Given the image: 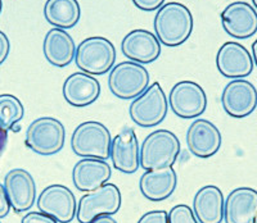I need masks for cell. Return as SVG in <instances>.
<instances>
[{"instance_id": "cell-30", "label": "cell", "mask_w": 257, "mask_h": 223, "mask_svg": "<svg viewBox=\"0 0 257 223\" xmlns=\"http://www.w3.org/2000/svg\"><path fill=\"white\" fill-rule=\"evenodd\" d=\"M11 52V43L8 36L3 31H0V66L7 61Z\"/></svg>"}, {"instance_id": "cell-13", "label": "cell", "mask_w": 257, "mask_h": 223, "mask_svg": "<svg viewBox=\"0 0 257 223\" xmlns=\"http://www.w3.org/2000/svg\"><path fill=\"white\" fill-rule=\"evenodd\" d=\"M4 188L11 208L16 213H24L36 201V183L32 174L24 168L9 171L4 178Z\"/></svg>"}, {"instance_id": "cell-25", "label": "cell", "mask_w": 257, "mask_h": 223, "mask_svg": "<svg viewBox=\"0 0 257 223\" xmlns=\"http://www.w3.org/2000/svg\"><path fill=\"white\" fill-rule=\"evenodd\" d=\"M25 116V107L20 99L11 94L0 95V127L13 130Z\"/></svg>"}, {"instance_id": "cell-3", "label": "cell", "mask_w": 257, "mask_h": 223, "mask_svg": "<svg viewBox=\"0 0 257 223\" xmlns=\"http://www.w3.org/2000/svg\"><path fill=\"white\" fill-rule=\"evenodd\" d=\"M116 55V48L108 39L91 36L79 44L75 53V62L81 72L99 76L112 70Z\"/></svg>"}, {"instance_id": "cell-2", "label": "cell", "mask_w": 257, "mask_h": 223, "mask_svg": "<svg viewBox=\"0 0 257 223\" xmlns=\"http://www.w3.org/2000/svg\"><path fill=\"white\" fill-rule=\"evenodd\" d=\"M180 154V141L169 130H156L141 146V167L146 171L173 167Z\"/></svg>"}, {"instance_id": "cell-15", "label": "cell", "mask_w": 257, "mask_h": 223, "mask_svg": "<svg viewBox=\"0 0 257 223\" xmlns=\"http://www.w3.org/2000/svg\"><path fill=\"white\" fill-rule=\"evenodd\" d=\"M112 164L117 171L133 174L141 167V146L133 128L125 127L114 136L109 151Z\"/></svg>"}, {"instance_id": "cell-29", "label": "cell", "mask_w": 257, "mask_h": 223, "mask_svg": "<svg viewBox=\"0 0 257 223\" xmlns=\"http://www.w3.org/2000/svg\"><path fill=\"white\" fill-rule=\"evenodd\" d=\"M134 6L144 12L157 11L165 4V0H132Z\"/></svg>"}, {"instance_id": "cell-37", "label": "cell", "mask_w": 257, "mask_h": 223, "mask_svg": "<svg viewBox=\"0 0 257 223\" xmlns=\"http://www.w3.org/2000/svg\"><path fill=\"white\" fill-rule=\"evenodd\" d=\"M0 223H2V222H0Z\"/></svg>"}, {"instance_id": "cell-18", "label": "cell", "mask_w": 257, "mask_h": 223, "mask_svg": "<svg viewBox=\"0 0 257 223\" xmlns=\"http://www.w3.org/2000/svg\"><path fill=\"white\" fill-rule=\"evenodd\" d=\"M225 223H256L257 191L251 187H238L230 192L224 204Z\"/></svg>"}, {"instance_id": "cell-19", "label": "cell", "mask_w": 257, "mask_h": 223, "mask_svg": "<svg viewBox=\"0 0 257 223\" xmlns=\"http://www.w3.org/2000/svg\"><path fill=\"white\" fill-rule=\"evenodd\" d=\"M62 93L68 104L76 108H84L98 100L100 95V84L91 75L75 72L66 79Z\"/></svg>"}, {"instance_id": "cell-8", "label": "cell", "mask_w": 257, "mask_h": 223, "mask_svg": "<svg viewBox=\"0 0 257 223\" xmlns=\"http://www.w3.org/2000/svg\"><path fill=\"white\" fill-rule=\"evenodd\" d=\"M122 204L120 188L113 183H104L94 191L82 195L77 204L76 218L79 223H90L99 215H113Z\"/></svg>"}, {"instance_id": "cell-5", "label": "cell", "mask_w": 257, "mask_h": 223, "mask_svg": "<svg viewBox=\"0 0 257 223\" xmlns=\"http://www.w3.org/2000/svg\"><path fill=\"white\" fill-rule=\"evenodd\" d=\"M66 128L59 119L40 117L27 127L25 144L30 150L39 155H54L63 149Z\"/></svg>"}, {"instance_id": "cell-34", "label": "cell", "mask_w": 257, "mask_h": 223, "mask_svg": "<svg viewBox=\"0 0 257 223\" xmlns=\"http://www.w3.org/2000/svg\"><path fill=\"white\" fill-rule=\"evenodd\" d=\"M252 58H253V63L257 67V40H254L252 44Z\"/></svg>"}, {"instance_id": "cell-16", "label": "cell", "mask_w": 257, "mask_h": 223, "mask_svg": "<svg viewBox=\"0 0 257 223\" xmlns=\"http://www.w3.org/2000/svg\"><path fill=\"white\" fill-rule=\"evenodd\" d=\"M221 132L208 119L196 118L187 131V145L190 153L206 159L217 153L221 148Z\"/></svg>"}, {"instance_id": "cell-26", "label": "cell", "mask_w": 257, "mask_h": 223, "mask_svg": "<svg viewBox=\"0 0 257 223\" xmlns=\"http://www.w3.org/2000/svg\"><path fill=\"white\" fill-rule=\"evenodd\" d=\"M169 223H199L192 208L187 204H178L167 213Z\"/></svg>"}, {"instance_id": "cell-35", "label": "cell", "mask_w": 257, "mask_h": 223, "mask_svg": "<svg viewBox=\"0 0 257 223\" xmlns=\"http://www.w3.org/2000/svg\"><path fill=\"white\" fill-rule=\"evenodd\" d=\"M252 3H253L254 9H256V11H257V0H252Z\"/></svg>"}, {"instance_id": "cell-28", "label": "cell", "mask_w": 257, "mask_h": 223, "mask_svg": "<svg viewBox=\"0 0 257 223\" xmlns=\"http://www.w3.org/2000/svg\"><path fill=\"white\" fill-rule=\"evenodd\" d=\"M138 223H169L167 211L165 210H151L141 217Z\"/></svg>"}, {"instance_id": "cell-23", "label": "cell", "mask_w": 257, "mask_h": 223, "mask_svg": "<svg viewBox=\"0 0 257 223\" xmlns=\"http://www.w3.org/2000/svg\"><path fill=\"white\" fill-rule=\"evenodd\" d=\"M225 199L217 186L201 187L193 199V213L199 223H221Z\"/></svg>"}, {"instance_id": "cell-4", "label": "cell", "mask_w": 257, "mask_h": 223, "mask_svg": "<svg viewBox=\"0 0 257 223\" xmlns=\"http://www.w3.org/2000/svg\"><path fill=\"white\" fill-rule=\"evenodd\" d=\"M111 144V132L98 121L82 122L71 136L72 151L82 158L108 159Z\"/></svg>"}, {"instance_id": "cell-20", "label": "cell", "mask_w": 257, "mask_h": 223, "mask_svg": "<svg viewBox=\"0 0 257 223\" xmlns=\"http://www.w3.org/2000/svg\"><path fill=\"white\" fill-rule=\"evenodd\" d=\"M112 168L109 163L95 158H84L75 164L72 169V181L75 187L82 192L94 191L109 181Z\"/></svg>"}, {"instance_id": "cell-1", "label": "cell", "mask_w": 257, "mask_h": 223, "mask_svg": "<svg viewBox=\"0 0 257 223\" xmlns=\"http://www.w3.org/2000/svg\"><path fill=\"white\" fill-rule=\"evenodd\" d=\"M155 35L165 47L176 48L190 38L194 26L193 15L188 7L178 2L166 3L155 16Z\"/></svg>"}, {"instance_id": "cell-27", "label": "cell", "mask_w": 257, "mask_h": 223, "mask_svg": "<svg viewBox=\"0 0 257 223\" xmlns=\"http://www.w3.org/2000/svg\"><path fill=\"white\" fill-rule=\"evenodd\" d=\"M21 223H58L54 218L45 214L43 211H29L24 215Z\"/></svg>"}, {"instance_id": "cell-22", "label": "cell", "mask_w": 257, "mask_h": 223, "mask_svg": "<svg viewBox=\"0 0 257 223\" xmlns=\"http://www.w3.org/2000/svg\"><path fill=\"white\" fill-rule=\"evenodd\" d=\"M44 57L52 66L63 68L75 59L76 44L66 30L53 27L47 32L43 43Z\"/></svg>"}, {"instance_id": "cell-36", "label": "cell", "mask_w": 257, "mask_h": 223, "mask_svg": "<svg viewBox=\"0 0 257 223\" xmlns=\"http://www.w3.org/2000/svg\"><path fill=\"white\" fill-rule=\"evenodd\" d=\"M2 9H3V2L0 0V13H2Z\"/></svg>"}, {"instance_id": "cell-12", "label": "cell", "mask_w": 257, "mask_h": 223, "mask_svg": "<svg viewBox=\"0 0 257 223\" xmlns=\"http://www.w3.org/2000/svg\"><path fill=\"white\" fill-rule=\"evenodd\" d=\"M221 25L237 40L249 39L257 32V11L245 2H234L221 12Z\"/></svg>"}, {"instance_id": "cell-11", "label": "cell", "mask_w": 257, "mask_h": 223, "mask_svg": "<svg viewBox=\"0 0 257 223\" xmlns=\"http://www.w3.org/2000/svg\"><path fill=\"white\" fill-rule=\"evenodd\" d=\"M221 104L225 113L233 118L248 117L257 108L256 87L244 79H233L222 90Z\"/></svg>"}, {"instance_id": "cell-17", "label": "cell", "mask_w": 257, "mask_h": 223, "mask_svg": "<svg viewBox=\"0 0 257 223\" xmlns=\"http://www.w3.org/2000/svg\"><path fill=\"white\" fill-rule=\"evenodd\" d=\"M121 52L126 58L137 63H153L160 58L161 43L148 30H133L121 41Z\"/></svg>"}, {"instance_id": "cell-9", "label": "cell", "mask_w": 257, "mask_h": 223, "mask_svg": "<svg viewBox=\"0 0 257 223\" xmlns=\"http://www.w3.org/2000/svg\"><path fill=\"white\" fill-rule=\"evenodd\" d=\"M167 102L175 116L183 119H192L205 113L207 95L201 85L185 80L174 85Z\"/></svg>"}, {"instance_id": "cell-14", "label": "cell", "mask_w": 257, "mask_h": 223, "mask_svg": "<svg viewBox=\"0 0 257 223\" xmlns=\"http://www.w3.org/2000/svg\"><path fill=\"white\" fill-rule=\"evenodd\" d=\"M252 54L235 41L222 44L216 54L217 71L226 79H244L253 71Z\"/></svg>"}, {"instance_id": "cell-38", "label": "cell", "mask_w": 257, "mask_h": 223, "mask_svg": "<svg viewBox=\"0 0 257 223\" xmlns=\"http://www.w3.org/2000/svg\"><path fill=\"white\" fill-rule=\"evenodd\" d=\"M256 223H257V222H256Z\"/></svg>"}, {"instance_id": "cell-6", "label": "cell", "mask_w": 257, "mask_h": 223, "mask_svg": "<svg viewBox=\"0 0 257 223\" xmlns=\"http://www.w3.org/2000/svg\"><path fill=\"white\" fill-rule=\"evenodd\" d=\"M151 82V76L146 67L133 61H125L112 67L109 71V91L121 100L138 98Z\"/></svg>"}, {"instance_id": "cell-21", "label": "cell", "mask_w": 257, "mask_h": 223, "mask_svg": "<svg viewBox=\"0 0 257 223\" xmlns=\"http://www.w3.org/2000/svg\"><path fill=\"white\" fill-rule=\"evenodd\" d=\"M176 183V172L173 167H166L144 172L139 180V188L146 199L151 201H162L174 194Z\"/></svg>"}, {"instance_id": "cell-10", "label": "cell", "mask_w": 257, "mask_h": 223, "mask_svg": "<svg viewBox=\"0 0 257 223\" xmlns=\"http://www.w3.org/2000/svg\"><path fill=\"white\" fill-rule=\"evenodd\" d=\"M38 209L50 215L58 223H70L76 217L77 201L67 186L53 183L40 192L38 197Z\"/></svg>"}, {"instance_id": "cell-7", "label": "cell", "mask_w": 257, "mask_h": 223, "mask_svg": "<svg viewBox=\"0 0 257 223\" xmlns=\"http://www.w3.org/2000/svg\"><path fill=\"white\" fill-rule=\"evenodd\" d=\"M169 110L166 94L158 82H153L138 98L133 99L128 114L135 125L149 128L160 125Z\"/></svg>"}, {"instance_id": "cell-33", "label": "cell", "mask_w": 257, "mask_h": 223, "mask_svg": "<svg viewBox=\"0 0 257 223\" xmlns=\"http://www.w3.org/2000/svg\"><path fill=\"white\" fill-rule=\"evenodd\" d=\"M90 223H117V220L114 219L112 215L104 214V215H99V217H96L95 219L91 220Z\"/></svg>"}, {"instance_id": "cell-32", "label": "cell", "mask_w": 257, "mask_h": 223, "mask_svg": "<svg viewBox=\"0 0 257 223\" xmlns=\"http://www.w3.org/2000/svg\"><path fill=\"white\" fill-rule=\"evenodd\" d=\"M7 144H8V131L0 127V157L3 155L4 150H6Z\"/></svg>"}, {"instance_id": "cell-24", "label": "cell", "mask_w": 257, "mask_h": 223, "mask_svg": "<svg viewBox=\"0 0 257 223\" xmlns=\"http://www.w3.org/2000/svg\"><path fill=\"white\" fill-rule=\"evenodd\" d=\"M44 17L52 26L70 30L79 24L81 7L77 0H47Z\"/></svg>"}, {"instance_id": "cell-31", "label": "cell", "mask_w": 257, "mask_h": 223, "mask_svg": "<svg viewBox=\"0 0 257 223\" xmlns=\"http://www.w3.org/2000/svg\"><path fill=\"white\" fill-rule=\"evenodd\" d=\"M11 210V204H9L8 196H7L6 188L3 183H0V218H6Z\"/></svg>"}]
</instances>
